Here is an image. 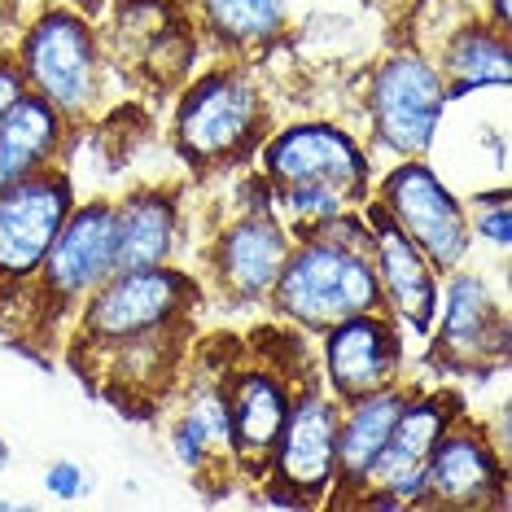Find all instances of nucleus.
I'll list each match as a JSON object with an SVG mask.
<instances>
[{
  "label": "nucleus",
  "instance_id": "nucleus-1",
  "mask_svg": "<svg viewBox=\"0 0 512 512\" xmlns=\"http://www.w3.org/2000/svg\"><path fill=\"white\" fill-rule=\"evenodd\" d=\"M267 180L281 184L285 202L307 219L342 215L351 197L364 193L368 162L337 127L302 123L281 132L263 149Z\"/></svg>",
  "mask_w": 512,
  "mask_h": 512
},
{
  "label": "nucleus",
  "instance_id": "nucleus-4",
  "mask_svg": "<svg viewBox=\"0 0 512 512\" xmlns=\"http://www.w3.org/2000/svg\"><path fill=\"white\" fill-rule=\"evenodd\" d=\"M189 302L193 285L180 272H162V267L114 272L97 285V298L88 302V333L106 346L141 342V337L176 324Z\"/></svg>",
  "mask_w": 512,
  "mask_h": 512
},
{
  "label": "nucleus",
  "instance_id": "nucleus-9",
  "mask_svg": "<svg viewBox=\"0 0 512 512\" xmlns=\"http://www.w3.org/2000/svg\"><path fill=\"white\" fill-rule=\"evenodd\" d=\"M447 92L442 79L421 57H394L377 71L372 84V119H377V136L394 154L421 158L438 132Z\"/></svg>",
  "mask_w": 512,
  "mask_h": 512
},
{
  "label": "nucleus",
  "instance_id": "nucleus-24",
  "mask_svg": "<svg viewBox=\"0 0 512 512\" xmlns=\"http://www.w3.org/2000/svg\"><path fill=\"white\" fill-rule=\"evenodd\" d=\"M44 486H49L53 495H62V499H75L79 495V486H84V473H79V464H53L49 477H44Z\"/></svg>",
  "mask_w": 512,
  "mask_h": 512
},
{
  "label": "nucleus",
  "instance_id": "nucleus-16",
  "mask_svg": "<svg viewBox=\"0 0 512 512\" xmlns=\"http://www.w3.org/2000/svg\"><path fill=\"white\" fill-rule=\"evenodd\" d=\"M228 407V442L246 469H272L276 438L289 421V394L272 372H250L241 377L232 394L224 399Z\"/></svg>",
  "mask_w": 512,
  "mask_h": 512
},
{
  "label": "nucleus",
  "instance_id": "nucleus-10",
  "mask_svg": "<svg viewBox=\"0 0 512 512\" xmlns=\"http://www.w3.org/2000/svg\"><path fill=\"white\" fill-rule=\"evenodd\" d=\"M259 127V97L246 79L237 75H206L202 84L184 97L176 119V141L184 158L193 162H219L241 154V145Z\"/></svg>",
  "mask_w": 512,
  "mask_h": 512
},
{
  "label": "nucleus",
  "instance_id": "nucleus-23",
  "mask_svg": "<svg viewBox=\"0 0 512 512\" xmlns=\"http://www.w3.org/2000/svg\"><path fill=\"white\" fill-rule=\"evenodd\" d=\"M477 228H482V237H491L495 246H508V206H504V193L491 197V211H482Z\"/></svg>",
  "mask_w": 512,
  "mask_h": 512
},
{
  "label": "nucleus",
  "instance_id": "nucleus-7",
  "mask_svg": "<svg viewBox=\"0 0 512 512\" xmlns=\"http://www.w3.org/2000/svg\"><path fill=\"white\" fill-rule=\"evenodd\" d=\"M66 219H71V180L57 171H36L0 189V281L36 276Z\"/></svg>",
  "mask_w": 512,
  "mask_h": 512
},
{
  "label": "nucleus",
  "instance_id": "nucleus-2",
  "mask_svg": "<svg viewBox=\"0 0 512 512\" xmlns=\"http://www.w3.org/2000/svg\"><path fill=\"white\" fill-rule=\"evenodd\" d=\"M272 289H276V307L289 320L324 333L351 316H364L381 302L372 254L351 250L333 237H316L298 254H289Z\"/></svg>",
  "mask_w": 512,
  "mask_h": 512
},
{
  "label": "nucleus",
  "instance_id": "nucleus-14",
  "mask_svg": "<svg viewBox=\"0 0 512 512\" xmlns=\"http://www.w3.org/2000/svg\"><path fill=\"white\" fill-rule=\"evenodd\" d=\"M372 224V267H377V285L381 294L394 302V311L412 324L416 333H425L434 324L438 311V285H434V267L399 228L390 224V215L381 206L368 211Z\"/></svg>",
  "mask_w": 512,
  "mask_h": 512
},
{
  "label": "nucleus",
  "instance_id": "nucleus-18",
  "mask_svg": "<svg viewBox=\"0 0 512 512\" xmlns=\"http://www.w3.org/2000/svg\"><path fill=\"white\" fill-rule=\"evenodd\" d=\"M57 110L36 92H22L0 119V189L36 176L57 149Z\"/></svg>",
  "mask_w": 512,
  "mask_h": 512
},
{
  "label": "nucleus",
  "instance_id": "nucleus-11",
  "mask_svg": "<svg viewBox=\"0 0 512 512\" xmlns=\"http://www.w3.org/2000/svg\"><path fill=\"white\" fill-rule=\"evenodd\" d=\"M504 508L508 504V473L504 460L491 451V442L473 425H460L438 438L425 469L421 508Z\"/></svg>",
  "mask_w": 512,
  "mask_h": 512
},
{
  "label": "nucleus",
  "instance_id": "nucleus-17",
  "mask_svg": "<svg viewBox=\"0 0 512 512\" xmlns=\"http://www.w3.org/2000/svg\"><path fill=\"white\" fill-rule=\"evenodd\" d=\"M285 259H289V237L272 219V211H263L237 219L228 228V237L219 241L215 267L237 298H263L276 285Z\"/></svg>",
  "mask_w": 512,
  "mask_h": 512
},
{
  "label": "nucleus",
  "instance_id": "nucleus-13",
  "mask_svg": "<svg viewBox=\"0 0 512 512\" xmlns=\"http://www.w3.org/2000/svg\"><path fill=\"white\" fill-rule=\"evenodd\" d=\"M324 364H329L333 394L355 403V399H364V394L386 390L394 381V368H399V337H394L386 320L364 311V316H351L329 329Z\"/></svg>",
  "mask_w": 512,
  "mask_h": 512
},
{
  "label": "nucleus",
  "instance_id": "nucleus-5",
  "mask_svg": "<svg viewBox=\"0 0 512 512\" xmlns=\"http://www.w3.org/2000/svg\"><path fill=\"white\" fill-rule=\"evenodd\" d=\"M381 211L390 215V224L412 241L416 250L429 259V267L447 272L464 259L469 246V228H464L460 202L442 189V180L421 162H407L381 184Z\"/></svg>",
  "mask_w": 512,
  "mask_h": 512
},
{
  "label": "nucleus",
  "instance_id": "nucleus-25",
  "mask_svg": "<svg viewBox=\"0 0 512 512\" xmlns=\"http://www.w3.org/2000/svg\"><path fill=\"white\" fill-rule=\"evenodd\" d=\"M27 92V79H22L18 66H9V62H0V119H5V110L14 106V101Z\"/></svg>",
  "mask_w": 512,
  "mask_h": 512
},
{
  "label": "nucleus",
  "instance_id": "nucleus-26",
  "mask_svg": "<svg viewBox=\"0 0 512 512\" xmlns=\"http://www.w3.org/2000/svg\"><path fill=\"white\" fill-rule=\"evenodd\" d=\"M495 18H499V27L508 22V0H495Z\"/></svg>",
  "mask_w": 512,
  "mask_h": 512
},
{
  "label": "nucleus",
  "instance_id": "nucleus-6",
  "mask_svg": "<svg viewBox=\"0 0 512 512\" xmlns=\"http://www.w3.org/2000/svg\"><path fill=\"white\" fill-rule=\"evenodd\" d=\"M447 394H434V399H407V407L394 421L386 447L377 451V460L368 464L364 482L368 495L364 504L368 508H399V504H421V491H425V469H429V456H434L438 438L447 434V425L456 421L451 412Z\"/></svg>",
  "mask_w": 512,
  "mask_h": 512
},
{
  "label": "nucleus",
  "instance_id": "nucleus-12",
  "mask_svg": "<svg viewBox=\"0 0 512 512\" xmlns=\"http://www.w3.org/2000/svg\"><path fill=\"white\" fill-rule=\"evenodd\" d=\"M114 246H119L114 211L110 206H97V202L84 206L79 215L66 219L62 232L53 237L49 254H44V263H40L44 289H49L57 302L97 289L106 276H114Z\"/></svg>",
  "mask_w": 512,
  "mask_h": 512
},
{
  "label": "nucleus",
  "instance_id": "nucleus-19",
  "mask_svg": "<svg viewBox=\"0 0 512 512\" xmlns=\"http://www.w3.org/2000/svg\"><path fill=\"white\" fill-rule=\"evenodd\" d=\"M407 407V394L403 390H377V394H364L355 399V412L346 421H337V477L346 486H359L368 473V464L377 460V451L386 447L394 421Z\"/></svg>",
  "mask_w": 512,
  "mask_h": 512
},
{
  "label": "nucleus",
  "instance_id": "nucleus-22",
  "mask_svg": "<svg viewBox=\"0 0 512 512\" xmlns=\"http://www.w3.org/2000/svg\"><path fill=\"white\" fill-rule=\"evenodd\" d=\"M206 18L232 44H259L281 27L285 0H202Z\"/></svg>",
  "mask_w": 512,
  "mask_h": 512
},
{
  "label": "nucleus",
  "instance_id": "nucleus-15",
  "mask_svg": "<svg viewBox=\"0 0 512 512\" xmlns=\"http://www.w3.org/2000/svg\"><path fill=\"white\" fill-rule=\"evenodd\" d=\"M508 351V324L495 311L491 294L477 276H456L447 289V311L438 329V355L447 368H486L491 359H504Z\"/></svg>",
  "mask_w": 512,
  "mask_h": 512
},
{
  "label": "nucleus",
  "instance_id": "nucleus-20",
  "mask_svg": "<svg viewBox=\"0 0 512 512\" xmlns=\"http://www.w3.org/2000/svg\"><path fill=\"white\" fill-rule=\"evenodd\" d=\"M114 272H132V267H158L171 250V232H176V206L162 193H136L114 211Z\"/></svg>",
  "mask_w": 512,
  "mask_h": 512
},
{
  "label": "nucleus",
  "instance_id": "nucleus-27",
  "mask_svg": "<svg viewBox=\"0 0 512 512\" xmlns=\"http://www.w3.org/2000/svg\"><path fill=\"white\" fill-rule=\"evenodd\" d=\"M5 464H9V447H5V442H0V469H5Z\"/></svg>",
  "mask_w": 512,
  "mask_h": 512
},
{
  "label": "nucleus",
  "instance_id": "nucleus-21",
  "mask_svg": "<svg viewBox=\"0 0 512 512\" xmlns=\"http://www.w3.org/2000/svg\"><path fill=\"white\" fill-rule=\"evenodd\" d=\"M442 66H447V75H451V84L442 88L447 101H456L473 88H486V84L504 88L508 84V44H504V36L469 27L464 36L447 44V62Z\"/></svg>",
  "mask_w": 512,
  "mask_h": 512
},
{
  "label": "nucleus",
  "instance_id": "nucleus-8",
  "mask_svg": "<svg viewBox=\"0 0 512 512\" xmlns=\"http://www.w3.org/2000/svg\"><path fill=\"white\" fill-rule=\"evenodd\" d=\"M272 469H276V486H285L281 495H272V504H320V495L333 486L337 412L324 394L307 390L289 407V421L272 451Z\"/></svg>",
  "mask_w": 512,
  "mask_h": 512
},
{
  "label": "nucleus",
  "instance_id": "nucleus-3",
  "mask_svg": "<svg viewBox=\"0 0 512 512\" xmlns=\"http://www.w3.org/2000/svg\"><path fill=\"white\" fill-rule=\"evenodd\" d=\"M22 79L57 114H84L97 101V40L75 14H49L22 40Z\"/></svg>",
  "mask_w": 512,
  "mask_h": 512
}]
</instances>
